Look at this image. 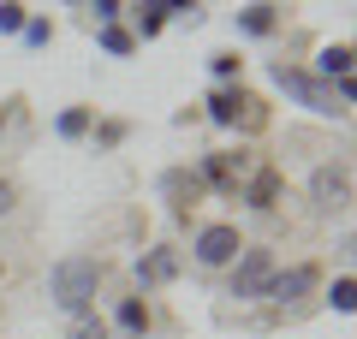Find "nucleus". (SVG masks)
<instances>
[{
	"mask_svg": "<svg viewBox=\"0 0 357 339\" xmlns=\"http://www.w3.org/2000/svg\"><path fill=\"white\" fill-rule=\"evenodd\" d=\"M173 280H178V250L173 244H149L137 256V286L149 292V286H173Z\"/></svg>",
	"mask_w": 357,
	"mask_h": 339,
	"instance_id": "nucleus-10",
	"label": "nucleus"
},
{
	"mask_svg": "<svg viewBox=\"0 0 357 339\" xmlns=\"http://www.w3.org/2000/svg\"><path fill=\"white\" fill-rule=\"evenodd\" d=\"M351 60H357L351 42H328V48L316 54V77L321 84H345V77H351Z\"/></svg>",
	"mask_w": 357,
	"mask_h": 339,
	"instance_id": "nucleus-13",
	"label": "nucleus"
},
{
	"mask_svg": "<svg viewBox=\"0 0 357 339\" xmlns=\"http://www.w3.org/2000/svg\"><path fill=\"white\" fill-rule=\"evenodd\" d=\"M107 327H119L126 339H143V333H149V303H143V298H119Z\"/></svg>",
	"mask_w": 357,
	"mask_h": 339,
	"instance_id": "nucleus-15",
	"label": "nucleus"
},
{
	"mask_svg": "<svg viewBox=\"0 0 357 339\" xmlns=\"http://www.w3.org/2000/svg\"><path fill=\"white\" fill-rule=\"evenodd\" d=\"M208 72H215V84H238V77H244V60H238V54H215Z\"/></svg>",
	"mask_w": 357,
	"mask_h": 339,
	"instance_id": "nucleus-21",
	"label": "nucleus"
},
{
	"mask_svg": "<svg viewBox=\"0 0 357 339\" xmlns=\"http://www.w3.org/2000/svg\"><path fill=\"white\" fill-rule=\"evenodd\" d=\"M102 256H60V262L48 268V298L60 315H84L96 310V292H102Z\"/></svg>",
	"mask_w": 357,
	"mask_h": 339,
	"instance_id": "nucleus-1",
	"label": "nucleus"
},
{
	"mask_svg": "<svg viewBox=\"0 0 357 339\" xmlns=\"http://www.w3.org/2000/svg\"><path fill=\"white\" fill-rule=\"evenodd\" d=\"M238 250H244V232L232 220H208V226H197V239H191L197 268H232Z\"/></svg>",
	"mask_w": 357,
	"mask_h": 339,
	"instance_id": "nucleus-5",
	"label": "nucleus"
},
{
	"mask_svg": "<svg viewBox=\"0 0 357 339\" xmlns=\"http://www.w3.org/2000/svg\"><path fill=\"white\" fill-rule=\"evenodd\" d=\"M0 280H6V262H0Z\"/></svg>",
	"mask_w": 357,
	"mask_h": 339,
	"instance_id": "nucleus-27",
	"label": "nucleus"
},
{
	"mask_svg": "<svg viewBox=\"0 0 357 339\" xmlns=\"http://www.w3.org/2000/svg\"><path fill=\"white\" fill-rule=\"evenodd\" d=\"M84 6L96 24H119V13H126V0H84Z\"/></svg>",
	"mask_w": 357,
	"mask_h": 339,
	"instance_id": "nucleus-23",
	"label": "nucleus"
},
{
	"mask_svg": "<svg viewBox=\"0 0 357 339\" xmlns=\"http://www.w3.org/2000/svg\"><path fill=\"white\" fill-rule=\"evenodd\" d=\"M238 190H244V202H250L256 214H274V202H280V167H256Z\"/></svg>",
	"mask_w": 357,
	"mask_h": 339,
	"instance_id": "nucleus-11",
	"label": "nucleus"
},
{
	"mask_svg": "<svg viewBox=\"0 0 357 339\" xmlns=\"http://www.w3.org/2000/svg\"><path fill=\"white\" fill-rule=\"evenodd\" d=\"M131 18H137V24H131L137 48H143V42H155V36L167 30V13H161V0H137V6H131Z\"/></svg>",
	"mask_w": 357,
	"mask_h": 339,
	"instance_id": "nucleus-17",
	"label": "nucleus"
},
{
	"mask_svg": "<svg viewBox=\"0 0 357 339\" xmlns=\"http://www.w3.org/2000/svg\"><path fill=\"white\" fill-rule=\"evenodd\" d=\"M161 197L173 202V214H185V202L203 197V179H197V167H167V173H161Z\"/></svg>",
	"mask_w": 357,
	"mask_h": 339,
	"instance_id": "nucleus-12",
	"label": "nucleus"
},
{
	"mask_svg": "<svg viewBox=\"0 0 357 339\" xmlns=\"http://www.w3.org/2000/svg\"><path fill=\"white\" fill-rule=\"evenodd\" d=\"M268 84L280 89L286 101H298L304 113H321V119H345V107H340V96H333V84H321V77H316V72H304V66L274 60V66H268Z\"/></svg>",
	"mask_w": 357,
	"mask_h": 339,
	"instance_id": "nucleus-2",
	"label": "nucleus"
},
{
	"mask_svg": "<svg viewBox=\"0 0 357 339\" xmlns=\"http://www.w3.org/2000/svg\"><path fill=\"white\" fill-rule=\"evenodd\" d=\"M256 173V161L244 149H215L197 161V179H203V190H227V197H238V185Z\"/></svg>",
	"mask_w": 357,
	"mask_h": 339,
	"instance_id": "nucleus-6",
	"label": "nucleus"
},
{
	"mask_svg": "<svg viewBox=\"0 0 357 339\" xmlns=\"http://www.w3.org/2000/svg\"><path fill=\"white\" fill-rule=\"evenodd\" d=\"M232 30H238L244 42H268L280 30V6H274V0H244L238 13H232Z\"/></svg>",
	"mask_w": 357,
	"mask_h": 339,
	"instance_id": "nucleus-9",
	"label": "nucleus"
},
{
	"mask_svg": "<svg viewBox=\"0 0 357 339\" xmlns=\"http://www.w3.org/2000/svg\"><path fill=\"white\" fill-rule=\"evenodd\" d=\"M328 310H333V315H351V310H357V280H351V274H340V280L328 286Z\"/></svg>",
	"mask_w": 357,
	"mask_h": 339,
	"instance_id": "nucleus-19",
	"label": "nucleus"
},
{
	"mask_svg": "<svg viewBox=\"0 0 357 339\" xmlns=\"http://www.w3.org/2000/svg\"><path fill=\"white\" fill-rule=\"evenodd\" d=\"M66 339H114V327L102 322L96 310H84V315H72V327H66Z\"/></svg>",
	"mask_w": 357,
	"mask_h": 339,
	"instance_id": "nucleus-18",
	"label": "nucleus"
},
{
	"mask_svg": "<svg viewBox=\"0 0 357 339\" xmlns=\"http://www.w3.org/2000/svg\"><path fill=\"white\" fill-rule=\"evenodd\" d=\"M66 6H72V0H66Z\"/></svg>",
	"mask_w": 357,
	"mask_h": 339,
	"instance_id": "nucleus-28",
	"label": "nucleus"
},
{
	"mask_svg": "<svg viewBox=\"0 0 357 339\" xmlns=\"http://www.w3.org/2000/svg\"><path fill=\"white\" fill-rule=\"evenodd\" d=\"M0 214H13V185L0 179Z\"/></svg>",
	"mask_w": 357,
	"mask_h": 339,
	"instance_id": "nucleus-26",
	"label": "nucleus"
},
{
	"mask_svg": "<svg viewBox=\"0 0 357 339\" xmlns=\"http://www.w3.org/2000/svg\"><path fill=\"white\" fill-rule=\"evenodd\" d=\"M96 48L107 60H131L137 54V36H131V24H96Z\"/></svg>",
	"mask_w": 357,
	"mask_h": 339,
	"instance_id": "nucleus-16",
	"label": "nucleus"
},
{
	"mask_svg": "<svg viewBox=\"0 0 357 339\" xmlns=\"http://www.w3.org/2000/svg\"><path fill=\"white\" fill-rule=\"evenodd\" d=\"M119 137H126V119H107V126L102 131H96V143H102V149H114V143Z\"/></svg>",
	"mask_w": 357,
	"mask_h": 339,
	"instance_id": "nucleus-25",
	"label": "nucleus"
},
{
	"mask_svg": "<svg viewBox=\"0 0 357 339\" xmlns=\"http://www.w3.org/2000/svg\"><path fill=\"white\" fill-rule=\"evenodd\" d=\"M310 209H316L321 220H333V214L351 209V161H321L316 173H310Z\"/></svg>",
	"mask_w": 357,
	"mask_h": 339,
	"instance_id": "nucleus-4",
	"label": "nucleus"
},
{
	"mask_svg": "<svg viewBox=\"0 0 357 339\" xmlns=\"http://www.w3.org/2000/svg\"><path fill=\"white\" fill-rule=\"evenodd\" d=\"M24 0H0V36H18V30H24Z\"/></svg>",
	"mask_w": 357,
	"mask_h": 339,
	"instance_id": "nucleus-22",
	"label": "nucleus"
},
{
	"mask_svg": "<svg viewBox=\"0 0 357 339\" xmlns=\"http://www.w3.org/2000/svg\"><path fill=\"white\" fill-rule=\"evenodd\" d=\"M96 131V107H60L54 113V137L60 143H84Z\"/></svg>",
	"mask_w": 357,
	"mask_h": 339,
	"instance_id": "nucleus-14",
	"label": "nucleus"
},
{
	"mask_svg": "<svg viewBox=\"0 0 357 339\" xmlns=\"http://www.w3.org/2000/svg\"><path fill=\"white\" fill-rule=\"evenodd\" d=\"M310 292H316V262H292V268H274V280H268L262 298L280 303V310H292V303L310 298Z\"/></svg>",
	"mask_w": 357,
	"mask_h": 339,
	"instance_id": "nucleus-8",
	"label": "nucleus"
},
{
	"mask_svg": "<svg viewBox=\"0 0 357 339\" xmlns=\"http://www.w3.org/2000/svg\"><path fill=\"white\" fill-rule=\"evenodd\" d=\"M18 42H24V48H48V42H54V18L30 13V18H24V30H18Z\"/></svg>",
	"mask_w": 357,
	"mask_h": 339,
	"instance_id": "nucleus-20",
	"label": "nucleus"
},
{
	"mask_svg": "<svg viewBox=\"0 0 357 339\" xmlns=\"http://www.w3.org/2000/svg\"><path fill=\"white\" fill-rule=\"evenodd\" d=\"M167 18H185V24H203V13H197V0H161Z\"/></svg>",
	"mask_w": 357,
	"mask_h": 339,
	"instance_id": "nucleus-24",
	"label": "nucleus"
},
{
	"mask_svg": "<svg viewBox=\"0 0 357 339\" xmlns=\"http://www.w3.org/2000/svg\"><path fill=\"white\" fill-rule=\"evenodd\" d=\"M203 107H208V126H220V131H232L238 119H256V101L244 96V84H215Z\"/></svg>",
	"mask_w": 357,
	"mask_h": 339,
	"instance_id": "nucleus-7",
	"label": "nucleus"
},
{
	"mask_svg": "<svg viewBox=\"0 0 357 339\" xmlns=\"http://www.w3.org/2000/svg\"><path fill=\"white\" fill-rule=\"evenodd\" d=\"M274 268H280V256L268 250V244H244L238 262L227 268V274H232V280H227V292H232L238 303H256V298L268 292V280H274Z\"/></svg>",
	"mask_w": 357,
	"mask_h": 339,
	"instance_id": "nucleus-3",
	"label": "nucleus"
}]
</instances>
